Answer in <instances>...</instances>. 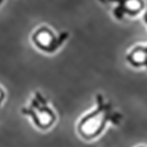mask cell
<instances>
[{
    "mask_svg": "<svg viewBox=\"0 0 147 147\" xmlns=\"http://www.w3.org/2000/svg\"><path fill=\"white\" fill-rule=\"evenodd\" d=\"M102 4H115L113 16L117 20H122L126 16L136 17L145 8L144 0H99Z\"/></svg>",
    "mask_w": 147,
    "mask_h": 147,
    "instance_id": "obj_4",
    "label": "cell"
},
{
    "mask_svg": "<svg viewBox=\"0 0 147 147\" xmlns=\"http://www.w3.org/2000/svg\"><path fill=\"white\" fill-rule=\"evenodd\" d=\"M4 3H5V0H0V6H1Z\"/></svg>",
    "mask_w": 147,
    "mask_h": 147,
    "instance_id": "obj_8",
    "label": "cell"
},
{
    "mask_svg": "<svg viewBox=\"0 0 147 147\" xmlns=\"http://www.w3.org/2000/svg\"><path fill=\"white\" fill-rule=\"evenodd\" d=\"M5 100H6V91H5V88L1 86V85H0V109H1Z\"/></svg>",
    "mask_w": 147,
    "mask_h": 147,
    "instance_id": "obj_6",
    "label": "cell"
},
{
    "mask_svg": "<svg viewBox=\"0 0 147 147\" xmlns=\"http://www.w3.org/2000/svg\"><path fill=\"white\" fill-rule=\"evenodd\" d=\"M68 36V32H60L57 34L50 26L42 25L33 31L31 34V42L38 51L46 54H53L60 50Z\"/></svg>",
    "mask_w": 147,
    "mask_h": 147,
    "instance_id": "obj_3",
    "label": "cell"
},
{
    "mask_svg": "<svg viewBox=\"0 0 147 147\" xmlns=\"http://www.w3.org/2000/svg\"><path fill=\"white\" fill-rule=\"evenodd\" d=\"M122 118V113L114 108L112 101L106 100L102 93H96L95 107L79 119L77 133L85 141H93L101 136L108 125L119 126Z\"/></svg>",
    "mask_w": 147,
    "mask_h": 147,
    "instance_id": "obj_1",
    "label": "cell"
},
{
    "mask_svg": "<svg viewBox=\"0 0 147 147\" xmlns=\"http://www.w3.org/2000/svg\"><path fill=\"white\" fill-rule=\"evenodd\" d=\"M126 61L134 68L147 69V45H137L126 54Z\"/></svg>",
    "mask_w": 147,
    "mask_h": 147,
    "instance_id": "obj_5",
    "label": "cell"
},
{
    "mask_svg": "<svg viewBox=\"0 0 147 147\" xmlns=\"http://www.w3.org/2000/svg\"><path fill=\"white\" fill-rule=\"evenodd\" d=\"M20 112L31 119L32 125L39 131L47 132L57 124V113L51 107L47 98L40 92L34 91L27 105L22 106Z\"/></svg>",
    "mask_w": 147,
    "mask_h": 147,
    "instance_id": "obj_2",
    "label": "cell"
},
{
    "mask_svg": "<svg viewBox=\"0 0 147 147\" xmlns=\"http://www.w3.org/2000/svg\"><path fill=\"white\" fill-rule=\"evenodd\" d=\"M137 147H147V146H144V145H140V146H137Z\"/></svg>",
    "mask_w": 147,
    "mask_h": 147,
    "instance_id": "obj_9",
    "label": "cell"
},
{
    "mask_svg": "<svg viewBox=\"0 0 147 147\" xmlns=\"http://www.w3.org/2000/svg\"><path fill=\"white\" fill-rule=\"evenodd\" d=\"M142 19H144V22H145V24H146V25H147V11L145 12V14H144Z\"/></svg>",
    "mask_w": 147,
    "mask_h": 147,
    "instance_id": "obj_7",
    "label": "cell"
}]
</instances>
